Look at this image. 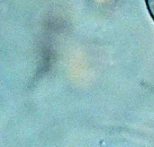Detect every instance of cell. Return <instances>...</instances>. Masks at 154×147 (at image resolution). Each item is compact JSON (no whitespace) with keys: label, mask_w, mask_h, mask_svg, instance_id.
<instances>
[{"label":"cell","mask_w":154,"mask_h":147,"mask_svg":"<svg viewBox=\"0 0 154 147\" xmlns=\"http://www.w3.org/2000/svg\"><path fill=\"white\" fill-rule=\"evenodd\" d=\"M146 3H147L149 11H150L152 18L154 19V0H146Z\"/></svg>","instance_id":"1"}]
</instances>
